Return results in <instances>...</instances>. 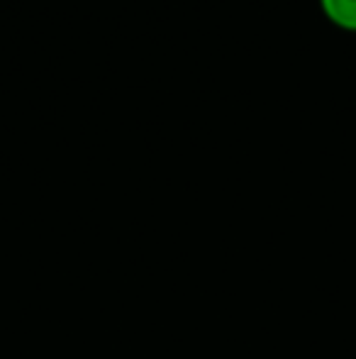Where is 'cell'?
I'll use <instances>...</instances> for the list:
<instances>
[{"instance_id": "obj_1", "label": "cell", "mask_w": 356, "mask_h": 359, "mask_svg": "<svg viewBox=\"0 0 356 359\" xmlns=\"http://www.w3.org/2000/svg\"><path fill=\"white\" fill-rule=\"evenodd\" d=\"M320 8L334 27L356 32V0H320Z\"/></svg>"}]
</instances>
